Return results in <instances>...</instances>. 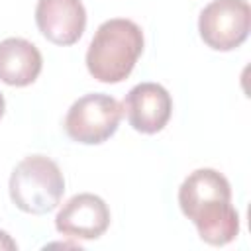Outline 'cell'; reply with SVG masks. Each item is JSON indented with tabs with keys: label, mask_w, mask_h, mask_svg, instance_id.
Returning a JSON list of instances; mask_svg holds the SVG:
<instances>
[{
	"label": "cell",
	"mask_w": 251,
	"mask_h": 251,
	"mask_svg": "<svg viewBox=\"0 0 251 251\" xmlns=\"http://www.w3.org/2000/svg\"><path fill=\"white\" fill-rule=\"evenodd\" d=\"M110 226L108 204L92 194L80 192L69 198L55 216V227L59 233L73 239H98Z\"/></svg>",
	"instance_id": "cell-7"
},
{
	"label": "cell",
	"mask_w": 251,
	"mask_h": 251,
	"mask_svg": "<svg viewBox=\"0 0 251 251\" xmlns=\"http://www.w3.org/2000/svg\"><path fill=\"white\" fill-rule=\"evenodd\" d=\"M8 188L18 210L41 216L61 204L65 178L53 159L45 155H29L14 167Z\"/></svg>",
	"instance_id": "cell-3"
},
{
	"label": "cell",
	"mask_w": 251,
	"mask_h": 251,
	"mask_svg": "<svg viewBox=\"0 0 251 251\" xmlns=\"http://www.w3.org/2000/svg\"><path fill=\"white\" fill-rule=\"evenodd\" d=\"M122 110L129 126L139 133H159L171 120L173 98L157 82H139L124 98Z\"/></svg>",
	"instance_id": "cell-6"
},
{
	"label": "cell",
	"mask_w": 251,
	"mask_h": 251,
	"mask_svg": "<svg viewBox=\"0 0 251 251\" xmlns=\"http://www.w3.org/2000/svg\"><path fill=\"white\" fill-rule=\"evenodd\" d=\"M143 53L141 27L126 18H112L98 25L88 51V73L106 84L126 80Z\"/></svg>",
	"instance_id": "cell-2"
},
{
	"label": "cell",
	"mask_w": 251,
	"mask_h": 251,
	"mask_svg": "<svg viewBox=\"0 0 251 251\" xmlns=\"http://www.w3.org/2000/svg\"><path fill=\"white\" fill-rule=\"evenodd\" d=\"M43 67L39 49L24 37L0 41V80L8 86H29Z\"/></svg>",
	"instance_id": "cell-9"
},
{
	"label": "cell",
	"mask_w": 251,
	"mask_h": 251,
	"mask_svg": "<svg viewBox=\"0 0 251 251\" xmlns=\"http://www.w3.org/2000/svg\"><path fill=\"white\" fill-rule=\"evenodd\" d=\"M35 24L47 41L67 47L82 37L86 10L80 0H37Z\"/></svg>",
	"instance_id": "cell-8"
},
{
	"label": "cell",
	"mask_w": 251,
	"mask_h": 251,
	"mask_svg": "<svg viewBox=\"0 0 251 251\" xmlns=\"http://www.w3.org/2000/svg\"><path fill=\"white\" fill-rule=\"evenodd\" d=\"M180 212L208 245H227L239 233V214L231 204L229 180L216 169H196L178 188Z\"/></svg>",
	"instance_id": "cell-1"
},
{
	"label": "cell",
	"mask_w": 251,
	"mask_h": 251,
	"mask_svg": "<svg viewBox=\"0 0 251 251\" xmlns=\"http://www.w3.org/2000/svg\"><path fill=\"white\" fill-rule=\"evenodd\" d=\"M4 110H6V102H4V96H2V92H0V120H2V116H4Z\"/></svg>",
	"instance_id": "cell-11"
},
{
	"label": "cell",
	"mask_w": 251,
	"mask_h": 251,
	"mask_svg": "<svg viewBox=\"0 0 251 251\" xmlns=\"http://www.w3.org/2000/svg\"><path fill=\"white\" fill-rule=\"evenodd\" d=\"M251 8L247 0H212L198 18L202 41L214 51H233L249 35Z\"/></svg>",
	"instance_id": "cell-5"
},
{
	"label": "cell",
	"mask_w": 251,
	"mask_h": 251,
	"mask_svg": "<svg viewBox=\"0 0 251 251\" xmlns=\"http://www.w3.org/2000/svg\"><path fill=\"white\" fill-rule=\"evenodd\" d=\"M122 116V104L114 96L92 92L73 102L63 126L73 141L82 145H98L116 133Z\"/></svg>",
	"instance_id": "cell-4"
},
{
	"label": "cell",
	"mask_w": 251,
	"mask_h": 251,
	"mask_svg": "<svg viewBox=\"0 0 251 251\" xmlns=\"http://www.w3.org/2000/svg\"><path fill=\"white\" fill-rule=\"evenodd\" d=\"M0 249H10V251H14V249H18V245H16V241L6 233V231H2L0 229Z\"/></svg>",
	"instance_id": "cell-10"
}]
</instances>
